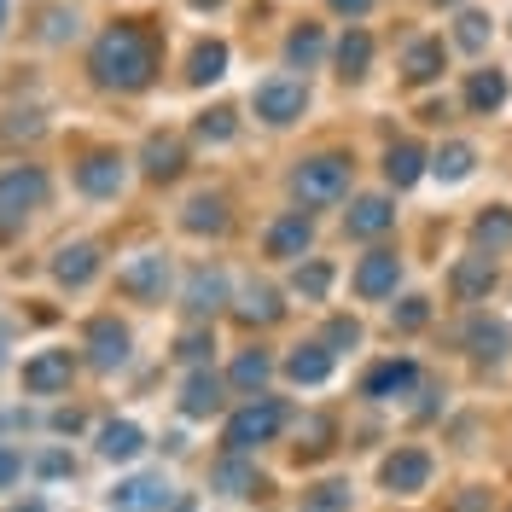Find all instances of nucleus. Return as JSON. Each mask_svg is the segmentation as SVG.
Segmentation results:
<instances>
[{
	"label": "nucleus",
	"instance_id": "33",
	"mask_svg": "<svg viewBox=\"0 0 512 512\" xmlns=\"http://www.w3.org/2000/svg\"><path fill=\"white\" fill-rule=\"evenodd\" d=\"M507 338H512V332L501 326V320H489V326L478 320V326H472V350L489 355V361H495V355H507Z\"/></svg>",
	"mask_w": 512,
	"mask_h": 512
},
{
	"label": "nucleus",
	"instance_id": "5",
	"mask_svg": "<svg viewBox=\"0 0 512 512\" xmlns=\"http://www.w3.org/2000/svg\"><path fill=\"white\" fill-rule=\"evenodd\" d=\"M280 425H286V408H280V402H251V408H239V414L227 419V443H233V448L274 443V437H280Z\"/></svg>",
	"mask_w": 512,
	"mask_h": 512
},
{
	"label": "nucleus",
	"instance_id": "4",
	"mask_svg": "<svg viewBox=\"0 0 512 512\" xmlns=\"http://www.w3.org/2000/svg\"><path fill=\"white\" fill-rule=\"evenodd\" d=\"M41 198H47V175L35 169V163H18V169H6L0 175V222H24L30 210H41Z\"/></svg>",
	"mask_w": 512,
	"mask_h": 512
},
{
	"label": "nucleus",
	"instance_id": "15",
	"mask_svg": "<svg viewBox=\"0 0 512 512\" xmlns=\"http://www.w3.org/2000/svg\"><path fill=\"white\" fill-rule=\"evenodd\" d=\"M94 274H99L94 245H64V251L53 256V280H59V286H88Z\"/></svg>",
	"mask_w": 512,
	"mask_h": 512
},
{
	"label": "nucleus",
	"instance_id": "8",
	"mask_svg": "<svg viewBox=\"0 0 512 512\" xmlns=\"http://www.w3.org/2000/svg\"><path fill=\"white\" fill-rule=\"evenodd\" d=\"M396 286H402V256L396 251H367L361 256V268H355V297L379 303V297H390Z\"/></svg>",
	"mask_w": 512,
	"mask_h": 512
},
{
	"label": "nucleus",
	"instance_id": "23",
	"mask_svg": "<svg viewBox=\"0 0 512 512\" xmlns=\"http://www.w3.org/2000/svg\"><path fill=\"white\" fill-rule=\"evenodd\" d=\"M181 222H187V233H222V227H227V204L204 192V198H192V204H187V216H181Z\"/></svg>",
	"mask_w": 512,
	"mask_h": 512
},
{
	"label": "nucleus",
	"instance_id": "11",
	"mask_svg": "<svg viewBox=\"0 0 512 512\" xmlns=\"http://www.w3.org/2000/svg\"><path fill=\"white\" fill-rule=\"evenodd\" d=\"M76 187L94 192V198H111V192H123V158H111V152H94V158L76 163Z\"/></svg>",
	"mask_w": 512,
	"mask_h": 512
},
{
	"label": "nucleus",
	"instance_id": "13",
	"mask_svg": "<svg viewBox=\"0 0 512 512\" xmlns=\"http://www.w3.org/2000/svg\"><path fill=\"white\" fill-rule=\"evenodd\" d=\"M414 384H419L414 361H384V367L367 373V396H373V402H396V396H402V390H414Z\"/></svg>",
	"mask_w": 512,
	"mask_h": 512
},
{
	"label": "nucleus",
	"instance_id": "25",
	"mask_svg": "<svg viewBox=\"0 0 512 512\" xmlns=\"http://www.w3.org/2000/svg\"><path fill=\"white\" fill-rule=\"evenodd\" d=\"M489 286H495V262H489V256H472V262L454 268V291H460V297H483Z\"/></svg>",
	"mask_w": 512,
	"mask_h": 512
},
{
	"label": "nucleus",
	"instance_id": "42",
	"mask_svg": "<svg viewBox=\"0 0 512 512\" xmlns=\"http://www.w3.org/2000/svg\"><path fill=\"white\" fill-rule=\"evenodd\" d=\"M355 338H361V332H355L350 320H332V344H355Z\"/></svg>",
	"mask_w": 512,
	"mask_h": 512
},
{
	"label": "nucleus",
	"instance_id": "41",
	"mask_svg": "<svg viewBox=\"0 0 512 512\" xmlns=\"http://www.w3.org/2000/svg\"><path fill=\"white\" fill-rule=\"evenodd\" d=\"M332 12H344V18H367L373 0H332Z\"/></svg>",
	"mask_w": 512,
	"mask_h": 512
},
{
	"label": "nucleus",
	"instance_id": "6",
	"mask_svg": "<svg viewBox=\"0 0 512 512\" xmlns=\"http://www.w3.org/2000/svg\"><path fill=\"white\" fill-rule=\"evenodd\" d=\"M379 483L390 495H419V489L431 483V454H425V448H396L379 466Z\"/></svg>",
	"mask_w": 512,
	"mask_h": 512
},
{
	"label": "nucleus",
	"instance_id": "43",
	"mask_svg": "<svg viewBox=\"0 0 512 512\" xmlns=\"http://www.w3.org/2000/svg\"><path fill=\"white\" fill-rule=\"evenodd\" d=\"M0 24H6V0H0Z\"/></svg>",
	"mask_w": 512,
	"mask_h": 512
},
{
	"label": "nucleus",
	"instance_id": "22",
	"mask_svg": "<svg viewBox=\"0 0 512 512\" xmlns=\"http://www.w3.org/2000/svg\"><path fill=\"white\" fill-rule=\"evenodd\" d=\"M472 169H478V152H472L466 140L443 146V152H437V163H431V175H437V181H448V187H454V181H466Z\"/></svg>",
	"mask_w": 512,
	"mask_h": 512
},
{
	"label": "nucleus",
	"instance_id": "40",
	"mask_svg": "<svg viewBox=\"0 0 512 512\" xmlns=\"http://www.w3.org/2000/svg\"><path fill=\"white\" fill-rule=\"evenodd\" d=\"M204 350H216V338H204V332H192L187 344H181V355H187V361H198Z\"/></svg>",
	"mask_w": 512,
	"mask_h": 512
},
{
	"label": "nucleus",
	"instance_id": "29",
	"mask_svg": "<svg viewBox=\"0 0 512 512\" xmlns=\"http://www.w3.org/2000/svg\"><path fill=\"white\" fill-rule=\"evenodd\" d=\"M489 30H495L489 12H460V18H454V41H460L466 53H483V47H489Z\"/></svg>",
	"mask_w": 512,
	"mask_h": 512
},
{
	"label": "nucleus",
	"instance_id": "27",
	"mask_svg": "<svg viewBox=\"0 0 512 512\" xmlns=\"http://www.w3.org/2000/svg\"><path fill=\"white\" fill-rule=\"evenodd\" d=\"M222 70H227V47H222V41H204V47L192 53V70H187V82H192V88H204V82H216Z\"/></svg>",
	"mask_w": 512,
	"mask_h": 512
},
{
	"label": "nucleus",
	"instance_id": "10",
	"mask_svg": "<svg viewBox=\"0 0 512 512\" xmlns=\"http://www.w3.org/2000/svg\"><path fill=\"white\" fill-rule=\"evenodd\" d=\"M309 239H315V222H309L303 210H291V216H280V222L268 227V256L291 262V256H303V251H309Z\"/></svg>",
	"mask_w": 512,
	"mask_h": 512
},
{
	"label": "nucleus",
	"instance_id": "17",
	"mask_svg": "<svg viewBox=\"0 0 512 512\" xmlns=\"http://www.w3.org/2000/svg\"><path fill=\"white\" fill-rule=\"evenodd\" d=\"M222 408V384L210 379V373H192L187 384H181V414L187 419H210Z\"/></svg>",
	"mask_w": 512,
	"mask_h": 512
},
{
	"label": "nucleus",
	"instance_id": "12",
	"mask_svg": "<svg viewBox=\"0 0 512 512\" xmlns=\"http://www.w3.org/2000/svg\"><path fill=\"white\" fill-rule=\"evenodd\" d=\"M88 350H94L99 373H111V367L128 361V332L117 326V320H94V326H88Z\"/></svg>",
	"mask_w": 512,
	"mask_h": 512
},
{
	"label": "nucleus",
	"instance_id": "18",
	"mask_svg": "<svg viewBox=\"0 0 512 512\" xmlns=\"http://www.w3.org/2000/svg\"><path fill=\"white\" fill-rule=\"evenodd\" d=\"M286 379H297V384H326V379H332V350H320V344H303V350H291Z\"/></svg>",
	"mask_w": 512,
	"mask_h": 512
},
{
	"label": "nucleus",
	"instance_id": "35",
	"mask_svg": "<svg viewBox=\"0 0 512 512\" xmlns=\"http://www.w3.org/2000/svg\"><path fill=\"white\" fill-rule=\"evenodd\" d=\"M320 53H326V41H320V30H297V35L286 41V59H291V64H315Z\"/></svg>",
	"mask_w": 512,
	"mask_h": 512
},
{
	"label": "nucleus",
	"instance_id": "3",
	"mask_svg": "<svg viewBox=\"0 0 512 512\" xmlns=\"http://www.w3.org/2000/svg\"><path fill=\"white\" fill-rule=\"evenodd\" d=\"M251 111L268 128H286V123H297V117L309 111V88H303L297 76H268V82H256Z\"/></svg>",
	"mask_w": 512,
	"mask_h": 512
},
{
	"label": "nucleus",
	"instance_id": "7",
	"mask_svg": "<svg viewBox=\"0 0 512 512\" xmlns=\"http://www.w3.org/2000/svg\"><path fill=\"white\" fill-rule=\"evenodd\" d=\"M163 286H169V256H158V251H146V256H134L128 268H117V291L140 297V303H158Z\"/></svg>",
	"mask_w": 512,
	"mask_h": 512
},
{
	"label": "nucleus",
	"instance_id": "28",
	"mask_svg": "<svg viewBox=\"0 0 512 512\" xmlns=\"http://www.w3.org/2000/svg\"><path fill=\"white\" fill-rule=\"evenodd\" d=\"M222 291H227L222 274H192V286H187V309H192V315H210V309L222 303Z\"/></svg>",
	"mask_w": 512,
	"mask_h": 512
},
{
	"label": "nucleus",
	"instance_id": "37",
	"mask_svg": "<svg viewBox=\"0 0 512 512\" xmlns=\"http://www.w3.org/2000/svg\"><path fill=\"white\" fill-rule=\"evenodd\" d=\"M198 140H233V111H204L198 117Z\"/></svg>",
	"mask_w": 512,
	"mask_h": 512
},
{
	"label": "nucleus",
	"instance_id": "39",
	"mask_svg": "<svg viewBox=\"0 0 512 512\" xmlns=\"http://www.w3.org/2000/svg\"><path fill=\"white\" fill-rule=\"evenodd\" d=\"M18 472H24V460H18L12 448H0V489H6V483H18Z\"/></svg>",
	"mask_w": 512,
	"mask_h": 512
},
{
	"label": "nucleus",
	"instance_id": "34",
	"mask_svg": "<svg viewBox=\"0 0 512 512\" xmlns=\"http://www.w3.org/2000/svg\"><path fill=\"white\" fill-rule=\"evenodd\" d=\"M239 315H245V320H274V315H280V297H274L268 286H251V291H245V303H239Z\"/></svg>",
	"mask_w": 512,
	"mask_h": 512
},
{
	"label": "nucleus",
	"instance_id": "9",
	"mask_svg": "<svg viewBox=\"0 0 512 512\" xmlns=\"http://www.w3.org/2000/svg\"><path fill=\"white\" fill-rule=\"evenodd\" d=\"M70 373H76V355H70V350H41V355L24 361V390H30V396L70 390Z\"/></svg>",
	"mask_w": 512,
	"mask_h": 512
},
{
	"label": "nucleus",
	"instance_id": "26",
	"mask_svg": "<svg viewBox=\"0 0 512 512\" xmlns=\"http://www.w3.org/2000/svg\"><path fill=\"white\" fill-rule=\"evenodd\" d=\"M367 64H373V41H367V30H350L338 41V70L344 76H367Z\"/></svg>",
	"mask_w": 512,
	"mask_h": 512
},
{
	"label": "nucleus",
	"instance_id": "31",
	"mask_svg": "<svg viewBox=\"0 0 512 512\" xmlns=\"http://www.w3.org/2000/svg\"><path fill=\"white\" fill-rule=\"evenodd\" d=\"M146 175H152V181L181 175V146H175V140H152V146H146Z\"/></svg>",
	"mask_w": 512,
	"mask_h": 512
},
{
	"label": "nucleus",
	"instance_id": "21",
	"mask_svg": "<svg viewBox=\"0 0 512 512\" xmlns=\"http://www.w3.org/2000/svg\"><path fill=\"white\" fill-rule=\"evenodd\" d=\"M384 175H390V187H414L419 175H425V158H419V146H414V140L390 146V158H384Z\"/></svg>",
	"mask_w": 512,
	"mask_h": 512
},
{
	"label": "nucleus",
	"instance_id": "20",
	"mask_svg": "<svg viewBox=\"0 0 512 512\" xmlns=\"http://www.w3.org/2000/svg\"><path fill=\"white\" fill-rule=\"evenodd\" d=\"M466 105H472V111H501V105H507V76H501V70H478V76L466 82Z\"/></svg>",
	"mask_w": 512,
	"mask_h": 512
},
{
	"label": "nucleus",
	"instance_id": "19",
	"mask_svg": "<svg viewBox=\"0 0 512 512\" xmlns=\"http://www.w3.org/2000/svg\"><path fill=\"white\" fill-rule=\"evenodd\" d=\"M140 448H146V431H140V425H128V419H117V425H105V431H99V454H105V460H134Z\"/></svg>",
	"mask_w": 512,
	"mask_h": 512
},
{
	"label": "nucleus",
	"instance_id": "32",
	"mask_svg": "<svg viewBox=\"0 0 512 512\" xmlns=\"http://www.w3.org/2000/svg\"><path fill=\"white\" fill-rule=\"evenodd\" d=\"M268 373H274V361H268L262 350H245L239 361H233V384H239V390H256Z\"/></svg>",
	"mask_w": 512,
	"mask_h": 512
},
{
	"label": "nucleus",
	"instance_id": "36",
	"mask_svg": "<svg viewBox=\"0 0 512 512\" xmlns=\"http://www.w3.org/2000/svg\"><path fill=\"white\" fill-rule=\"evenodd\" d=\"M297 291H303V297H326V291H332V268H326V262L297 268Z\"/></svg>",
	"mask_w": 512,
	"mask_h": 512
},
{
	"label": "nucleus",
	"instance_id": "24",
	"mask_svg": "<svg viewBox=\"0 0 512 512\" xmlns=\"http://www.w3.org/2000/svg\"><path fill=\"white\" fill-rule=\"evenodd\" d=\"M472 239H478L483 251H507L512 245V210H489V216H478V227H472Z\"/></svg>",
	"mask_w": 512,
	"mask_h": 512
},
{
	"label": "nucleus",
	"instance_id": "2",
	"mask_svg": "<svg viewBox=\"0 0 512 512\" xmlns=\"http://www.w3.org/2000/svg\"><path fill=\"white\" fill-rule=\"evenodd\" d=\"M291 192H297V204L326 210V204H338V198L350 192V163L344 158H309L291 175Z\"/></svg>",
	"mask_w": 512,
	"mask_h": 512
},
{
	"label": "nucleus",
	"instance_id": "16",
	"mask_svg": "<svg viewBox=\"0 0 512 512\" xmlns=\"http://www.w3.org/2000/svg\"><path fill=\"white\" fill-rule=\"evenodd\" d=\"M111 501H117L123 512H163L169 507V483L163 478H128Z\"/></svg>",
	"mask_w": 512,
	"mask_h": 512
},
{
	"label": "nucleus",
	"instance_id": "30",
	"mask_svg": "<svg viewBox=\"0 0 512 512\" xmlns=\"http://www.w3.org/2000/svg\"><path fill=\"white\" fill-rule=\"evenodd\" d=\"M443 70V41H414L408 47V82H431Z\"/></svg>",
	"mask_w": 512,
	"mask_h": 512
},
{
	"label": "nucleus",
	"instance_id": "1",
	"mask_svg": "<svg viewBox=\"0 0 512 512\" xmlns=\"http://www.w3.org/2000/svg\"><path fill=\"white\" fill-rule=\"evenodd\" d=\"M152 70H158V53H152V41L134 30V24H117V30H105L94 41V76L105 88H146L152 82Z\"/></svg>",
	"mask_w": 512,
	"mask_h": 512
},
{
	"label": "nucleus",
	"instance_id": "38",
	"mask_svg": "<svg viewBox=\"0 0 512 512\" xmlns=\"http://www.w3.org/2000/svg\"><path fill=\"white\" fill-rule=\"evenodd\" d=\"M396 326H402V332H414V326H425V297H408V303L396 309Z\"/></svg>",
	"mask_w": 512,
	"mask_h": 512
},
{
	"label": "nucleus",
	"instance_id": "14",
	"mask_svg": "<svg viewBox=\"0 0 512 512\" xmlns=\"http://www.w3.org/2000/svg\"><path fill=\"white\" fill-rule=\"evenodd\" d=\"M344 227H350L355 239H379V233L396 227V210H390V198H355V210L344 216Z\"/></svg>",
	"mask_w": 512,
	"mask_h": 512
}]
</instances>
